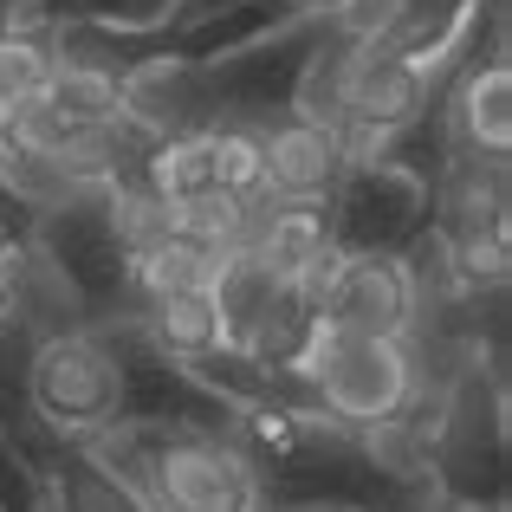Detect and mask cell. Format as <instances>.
I'll return each instance as SVG.
<instances>
[{
	"mask_svg": "<svg viewBox=\"0 0 512 512\" xmlns=\"http://www.w3.org/2000/svg\"><path fill=\"white\" fill-rule=\"evenodd\" d=\"M292 370L305 376L318 409L344 428H383L415 409V357L402 338H357L318 318L312 344Z\"/></svg>",
	"mask_w": 512,
	"mask_h": 512,
	"instance_id": "1",
	"label": "cell"
},
{
	"mask_svg": "<svg viewBox=\"0 0 512 512\" xmlns=\"http://www.w3.org/2000/svg\"><path fill=\"white\" fill-rule=\"evenodd\" d=\"M428 480L435 500L467 512H500L506 500V402L487 376H461L428 428Z\"/></svg>",
	"mask_w": 512,
	"mask_h": 512,
	"instance_id": "2",
	"label": "cell"
},
{
	"mask_svg": "<svg viewBox=\"0 0 512 512\" xmlns=\"http://www.w3.org/2000/svg\"><path fill=\"white\" fill-rule=\"evenodd\" d=\"M26 389H33L39 422L59 441H85L104 422H117V357L98 325L46 331L26 363Z\"/></svg>",
	"mask_w": 512,
	"mask_h": 512,
	"instance_id": "3",
	"label": "cell"
},
{
	"mask_svg": "<svg viewBox=\"0 0 512 512\" xmlns=\"http://www.w3.org/2000/svg\"><path fill=\"white\" fill-rule=\"evenodd\" d=\"M325 13H292L279 20L273 33L247 39V46L221 52V59H201L208 72V91H214V111L221 117H240V124H273V117L292 111L299 98V78L312 65L318 39H325Z\"/></svg>",
	"mask_w": 512,
	"mask_h": 512,
	"instance_id": "4",
	"label": "cell"
},
{
	"mask_svg": "<svg viewBox=\"0 0 512 512\" xmlns=\"http://www.w3.org/2000/svg\"><path fill=\"white\" fill-rule=\"evenodd\" d=\"M104 344L117 357V422H163V428H201V435H227L234 409L201 383L188 363L163 357L137 331V318H104Z\"/></svg>",
	"mask_w": 512,
	"mask_h": 512,
	"instance_id": "5",
	"label": "cell"
},
{
	"mask_svg": "<svg viewBox=\"0 0 512 512\" xmlns=\"http://www.w3.org/2000/svg\"><path fill=\"white\" fill-rule=\"evenodd\" d=\"M325 234L344 253H409L428 234V182L383 156H357L325 195Z\"/></svg>",
	"mask_w": 512,
	"mask_h": 512,
	"instance_id": "6",
	"label": "cell"
},
{
	"mask_svg": "<svg viewBox=\"0 0 512 512\" xmlns=\"http://www.w3.org/2000/svg\"><path fill=\"white\" fill-rule=\"evenodd\" d=\"M26 240L59 266V279L78 292V305H85L91 325L130 312V292H124V260L130 253L117 247V234H111L104 188H78V195L59 201V208L33 214V234Z\"/></svg>",
	"mask_w": 512,
	"mask_h": 512,
	"instance_id": "7",
	"label": "cell"
},
{
	"mask_svg": "<svg viewBox=\"0 0 512 512\" xmlns=\"http://www.w3.org/2000/svg\"><path fill=\"white\" fill-rule=\"evenodd\" d=\"M415 305H422V286L402 253H344L338 279L318 299V318L357 338H409Z\"/></svg>",
	"mask_w": 512,
	"mask_h": 512,
	"instance_id": "8",
	"label": "cell"
},
{
	"mask_svg": "<svg viewBox=\"0 0 512 512\" xmlns=\"http://www.w3.org/2000/svg\"><path fill=\"white\" fill-rule=\"evenodd\" d=\"M266 130V195H292V201H325L338 188V175L350 163L344 130L331 117H305L286 111Z\"/></svg>",
	"mask_w": 512,
	"mask_h": 512,
	"instance_id": "9",
	"label": "cell"
},
{
	"mask_svg": "<svg viewBox=\"0 0 512 512\" xmlns=\"http://www.w3.org/2000/svg\"><path fill=\"white\" fill-rule=\"evenodd\" d=\"M124 117L143 124L150 137H169V130H208L221 124L214 111V91H208V72L201 59H182V52H156L143 59L137 72L124 78Z\"/></svg>",
	"mask_w": 512,
	"mask_h": 512,
	"instance_id": "10",
	"label": "cell"
},
{
	"mask_svg": "<svg viewBox=\"0 0 512 512\" xmlns=\"http://www.w3.org/2000/svg\"><path fill=\"white\" fill-rule=\"evenodd\" d=\"M428 227L435 234H512V169L506 156L454 150L428 188Z\"/></svg>",
	"mask_w": 512,
	"mask_h": 512,
	"instance_id": "11",
	"label": "cell"
},
{
	"mask_svg": "<svg viewBox=\"0 0 512 512\" xmlns=\"http://www.w3.org/2000/svg\"><path fill=\"white\" fill-rule=\"evenodd\" d=\"M46 512H150L124 474L98 461L85 441H52L46 454Z\"/></svg>",
	"mask_w": 512,
	"mask_h": 512,
	"instance_id": "12",
	"label": "cell"
},
{
	"mask_svg": "<svg viewBox=\"0 0 512 512\" xmlns=\"http://www.w3.org/2000/svg\"><path fill=\"white\" fill-rule=\"evenodd\" d=\"M137 331L150 338L163 357L175 363H195V357H208L214 344H227V331H221V305H214V292L208 286H188V292H163V299H143L137 312Z\"/></svg>",
	"mask_w": 512,
	"mask_h": 512,
	"instance_id": "13",
	"label": "cell"
},
{
	"mask_svg": "<svg viewBox=\"0 0 512 512\" xmlns=\"http://www.w3.org/2000/svg\"><path fill=\"white\" fill-rule=\"evenodd\" d=\"M33 344H39V331L26 325V318H7V325H0V441H13L26 461L46 467V454H52V441H59V435L39 422L33 389H26V363H33Z\"/></svg>",
	"mask_w": 512,
	"mask_h": 512,
	"instance_id": "14",
	"label": "cell"
},
{
	"mask_svg": "<svg viewBox=\"0 0 512 512\" xmlns=\"http://www.w3.org/2000/svg\"><path fill=\"white\" fill-rule=\"evenodd\" d=\"M292 13H305V7H292V0H234V7H214V13H201V20H188V26H169V46L182 52V59H221V52L273 33V26L292 20Z\"/></svg>",
	"mask_w": 512,
	"mask_h": 512,
	"instance_id": "15",
	"label": "cell"
},
{
	"mask_svg": "<svg viewBox=\"0 0 512 512\" xmlns=\"http://www.w3.org/2000/svg\"><path fill=\"white\" fill-rule=\"evenodd\" d=\"M208 292H214V305H221V331H227V344H247L253 338V325H260V312L273 305V292H279V273L260 260L253 247H227L221 253V266H214V279H208Z\"/></svg>",
	"mask_w": 512,
	"mask_h": 512,
	"instance_id": "16",
	"label": "cell"
},
{
	"mask_svg": "<svg viewBox=\"0 0 512 512\" xmlns=\"http://www.w3.org/2000/svg\"><path fill=\"white\" fill-rule=\"evenodd\" d=\"M318 331V299L299 286V279H279L273 305L260 312V325H253V338L240 344L253 363H266V370H292V363L305 357V344H312Z\"/></svg>",
	"mask_w": 512,
	"mask_h": 512,
	"instance_id": "17",
	"label": "cell"
},
{
	"mask_svg": "<svg viewBox=\"0 0 512 512\" xmlns=\"http://www.w3.org/2000/svg\"><path fill=\"white\" fill-rule=\"evenodd\" d=\"M137 175L156 188L163 201H188L214 188V150L208 130H169V137H150L137 156Z\"/></svg>",
	"mask_w": 512,
	"mask_h": 512,
	"instance_id": "18",
	"label": "cell"
},
{
	"mask_svg": "<svg viewBox=\"0 0 512 512\" xmlns=\"http://www.w3.org/2000/svg\"><path fill=\"white\" fill-rule=\"evenodd\" d=\"M208 150H214V188L234 201L266 195V130L240 124V117H221L208 124Z\"/></svg>",
	"mask_w": 512,
	"mask_h": 512,
	"instance_id": "19",
	"label": "cell"
},
{
	"mask_svg": "<svg viewBox=\"0 0 512 512\" xmlns=\"http://www.w3.org/2000/svg\"><path fill=\"white\" fill-rule=\"evenodd\" d=\"M46 104L65 124H117V117H124V78L98 72V65L59 59L52 65V85H46Z\"/></svg>",
	"mask_w": 512,
	"mask_h": 512,
	"instance_id": "20",
	"label": "cell"
},
{
	"mask_svg": "<svg viewBox=\"0 0 512 512\" xmlns=\"http://www.w3.org/2000/svg\"><path fill=\"white\" fill-rule=\"evenodd\" d=\"M52 39L33 33V26H13V33H0V117L20 111V104L46 98L52 85Z\"/></svg>",
	"mask_w": 512,
	"mask_h": 512,
	"instance_id": "21",
	"label": "cell"
},
{
	"mask_svg": "<svg viewBox=\"0 0 512 512\" xmlns=\"http://www.w3.org/2000/svg\"><path fill=\"white\" fill-rule=\"evenodd\" d=\"M175 234H188V240H201V247L227 253V247H240V240H247V201L221 195V188L188 195V201H175Z\"/></svg>",
	"mask_w": 512,
	"mask_h": 512,
	"instance_id": "22",
	"label": "cell"
},
{
	"mask_svg": "<svg viewBox=\"0 0 512 512\" xmlns=\"http://www.w3.org/2000/svg\"><path fill=\"white\" fill-rule=\"evenodd\" d=\"M52 20H104V26H169V0H39Z\"/></svg>",
	"mask_w": 512,
	"mask_h": 512,
	"instance_id": "23",
	"label": "cell"
},
{
	"mask_svg": "<svg viewBox=\"0 0 512 512\" xmlns=\"http://www.w3.org/2000/svg\"><path fill=\"white\" fill-rule=\"evenodd\" d=\"M402 0H331V26L350 39H376L389 20H396Z\"/></svg>",
	"mask_w": 512,
	"mask_h": 512,
	"instance_id": "24",
	"label": "cell"
},
{
	"mask_svg": "<svg viewBox=\"0 0 512 512\" xmlns=\"http://www.w3.org/2000/svg\"><path fill=\"white\" fill-rule=\"evenodd\" d=\"M26 234H33V208H20V201L0 188V260L26 247Z\"/></svg>",
	"mask_w": 512,
	"mask_h": 512,
	"instance_id": "25",
	"label": "cell"
},
{
	"mask_svg": "<svg viewBox=\"0 0 512 512\" xmlns=\"http://www.w3.org/2000/svg\"><path fill=\"white\" fill-rule=\"evenodd\" d=\"M214 7H234V0H169V26H188V20H201V13H214Z\"/></svg>",
	"mask_w": 512,
	"mask_h": 512,
	"instance_id": "26",
	"label": "cell"
},
{
	"mask_svg": "<svg viewBox=\"0 0 512 512\" xmlns=\"http://www.w3.org/2000/svg\"><path fill=\"white\" fill-rule=\"evenodd\" d=\"M7 260H13V253H7ZM7 260H0V325L13 318V266Z\"/></svg>",
	"mask_w": 512,
	"mask_h": 512,
	"instance_id": "27",
	"label": "cell"
},
{
	"mask_svg": "<svg viewBox=\"0 0 512 512\" xmlns=\"http://www.w3.org/2000/svg\"><path fill=\"white\" fill-rule=\"evenodd\" d=\"M13 13H20V0H0V33H13Z\"/></svg>",
	"mask_w": 512,
	"mask_h": 512,
	"instance_id": "28",
	"label": "cell"
},
{
	"mask_svg": "<svg viewBox=\"0 0 512 512\" xmlns=\"http://www.w3.org/2000/svg\"><path fill=\"white\" fill-rule=\"evenodd\" d=\"M273 512H350V506H318L312 500V506H273Z\"/></svg>",
	"mask_w": 512,
	"mask_h": 512,
	"instance_id": "29",
	"label": "cell"
},
{
	"mask_svg": "<svg viewBox=\"0 0 512 512\" xmlns=\"http://www.w3.org/2000/svg\"><path fill=\"white\" fill-rule=\"evenodd\" d=\"M292 7H305V13H331V0H292Z\"/></svg>",
	"mask_w": 512,
	"mask_h": 512,
	"instance_id": "30",
	"label": "cell"
}]
</instances>
